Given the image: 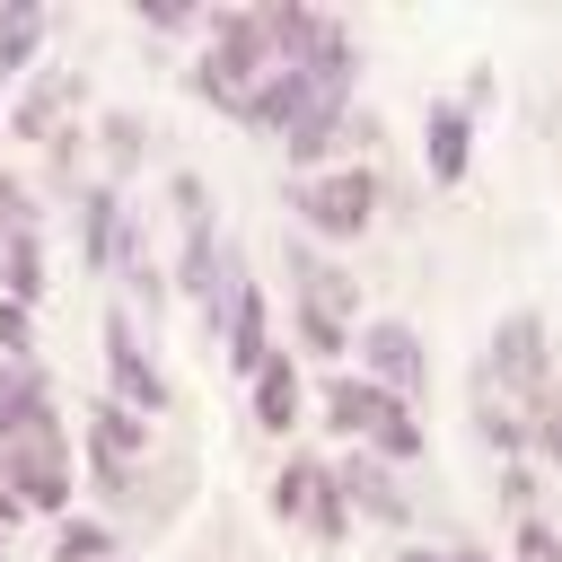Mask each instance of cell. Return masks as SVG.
I'll return each instance as SVG.
<instances>
[{"label":"cell","instance_id":"6da1fadb","mask_svg":"<svg viewBox=\"0 0 562 562\" xmlns=\"http://www.w3.org/2000/svg\"><path fill=\"white\" fill-rule=\"evenodd\" d=\"M272 70H281V53H272L263 18H255V9H220V18H211L202 61L184 70V88H193L202 105H220V114H237V123H246V105L263 97V79H272Z\"/></svg>","mask_w":562,"mask_h":562},{"label":"cell","instance_id":"7a4b0ae2","mask_svg":"<svg viewBox=\"0 0 562 562\" xmlns=\"http://www.w3.org/2000/svg\"><path fill=\"white\" fill-rule=\"evenodd\" d=\"M0 492L44 509V518H70V430H61V413H35L0 448Z\"/></svg>","mask_w":562,"mask_h":562},{"label":"cell","instance_id":"3957f363","mask_svg":"<svg viewBox=\"0 0 562 562\" xmlns=\"http://www.w3.org/2000/svg\"><path fill=\"white\" fill-rule=\"evenodd\" d=\"M290 211L316 228V237H334V246H351L369 220H378V176L369 167H325V176H299V193H290Z\"/></svg>","mask_w":562,"mask_h":562},{"label":"cell","instance_id":"277c9868","mask_svg":"<svg viewBox=\"0 0 562 562\" xmlns=\"http://www.w3.org/2000/svg\"><path fill=\"white\" fill-rule=\"evenodd\" d=\"M351 360H360V378L386 386L395 404H413V395L430 386V351H422V334H413L404 316H369V325L351 334Z\"/></svg>","mask_w":562,"mask_h":562},{"label":"cell","instance_id":"5b68a950","mask_svg":"<svg viewBox=\"0 0 562 562\" xmlns=\"http://www.w3.org/2000/svg\"><path fill=\"white\" fill-rule=\"evenodd\" d=\"M105 395H114V404H132L140 422H158V413H167V369L140 351V325H132L123 307L105 316Z\"/></svg>","mask_w":562,"mask_h":562},{"label":"cell","instance_id":"8992f818","mask_svg":"<svg viewBox=\"0 0 562 562\" xmlns=\"http://www.w3.org/2000/svg\"><path fill=\"white\" fill-rule=\"evenodd\" d=\"M474 386H518V395H544V316L536 307H518V316H501L492 325V342H483V378Z\"/></svg>","mask_w":562,"mask_h":562},{"label":"cell","instance_id":"52a82bcc","mask_svg":"<svg viewBox=\"0 0 562 562\" xmlns=\"http://www.w3.org/2000/svg\"><path fill=\"white\" fill-rule=\"evenodd\" d=\"M140 457H149V422L132 413V404H114V395H97L88 404V465H97V483H132L140 474Z\"/></svg>","mask_w":562,"mask_h":562},{"label":"cell","instance_id":"ba28073f","mask_svg":"<svg viewBox=\"0 0 562 562\" xmlns=\"http://www.w3.org/2000/svg\"><path fill=\"white\" fill-rule=\"evenodd\" d=\"M334 483H342V501H351L360 518H378V527H404V518H413V501H404L395 465H386V457H369V448H351V457L334 465Z\"/></svg>","mask_w":562,"mask_h":562},{"label":"cell","instance_id":"9c48e42d","mask_svg":"<svg viewBox=\"0 0 562 562\" xmlns=\"http://www.w3.org/2000/svg\"><path fill=\"white\" fill-rule=\"evenodd\" d=\"M79 97H88L79 70H35V79L18 88V105H9V132H18V140H61V114H70Z\"/></svg>","mask_w":562,"mask_h":562},{"label":"cell","instance_id":"30bf717a","mask_svg":"<svg viewBox=\"0 0 562 562\" xmlns=\"http://www.w3.org/2000/svg\"><path fill=\"white\" fill-rule=\"evenodd\" d=\"M422 167H430V184H457V176L474 167V114H465L457 97H439V105L422 114Z\"/></svg>","mask_w":562,"mask_h":562},{"label":"cell","instance_id":"8fae6325","mask_svg":"<svg viewBox=\"0 0 562 562\" xmlns=\"http://www.w3.org/2000/svg\"><path fill=\"white\" fill-rule=\"evenodd\" d=\"M386 422H395V395H386V386H369L360 369L325 386V430H342L351 448H369V439H378Z\"/></svg>","mask_w":562,"mask_h":562},{"label":"cell","instance_id":"7c38bea8","mask_svg":"<svg viewBox=\"0 0 562 562\" xmlns=\"http://www.w3.org/2000/svg\"><path fill=\"white\" fill-rule=\"evenodd\" d=\"M44 35H53L44 0H0V97H9L18 79H35V53H44Z\"/></svg>","mask_w":562,"mask_h":562},{"label":"cell","instance_id":"4fadbf2b","mask_svg":"<svg viewBox=\"0 0 562 562\" xmlns=\"http://www.w3.org/2000/svg\"><path fill=\"white\" fill-rule=\"evenodd\" d=\"M220 360H228V369H237L246 386H255V369L272 360V316H263V290H255V281H246V290H237V307H228V334H220Z\"/></svg>","mask_w":562,"mask_h":562},{"label":"cell","instance_id":"5bb4252c","mask_svg":"<svg viewBox=\"0 0 562 562\" xmlns=\"http://www.w3.org/2000/svg\"><path fill=\"white\" fill-rule=\"evenodd\" d=\"M123 193L114 184H88L79 193V255H88V272H114V246H123Z\"/></svg>","mask_w":562,"mask_h":562},{"label":"cell","instance_id":"9a60e30c","mask_svg":"<svg viewBox=\"0 0 562 562\" xmlns=\"http://www.w3.org/2000/svg\"><path fill=\"white\" fill-rule=\"evenodd\" d=\"M263 501H272V518H307V527H316V509L334 501V465H316V457H290V465L272 474V492H263Z\"/></svg>","mask_w":562,"mask_h":562},{"label":"cell","instance_id":"2e32d148","mask_svg":"<svg viewBox=\"0 0 562 562\" xmlns=\"http://www.w3.org/2000/svg\"><path fill=\"white\" fill-rule=\"evenodd\" d=\"M255 422L281 439V430H299V360L290 351H272L263 369H255Z\"/></svg>","mask_w":562,"mask_h":562},{"label":"cell","instance_id":"e0dca14e","mask_svg":"<svg viewBox=\"0 0 562 562\" xmlns=\"http://www.w3.org/2000/svg\"><path fill=\"white\" fill-rule=\"evenodd\" d=\"M35 413H53V395H44V378L26 369V360H0V448L35 422Z\"/></svg>","mask_w":562,"mask_h":562},{"label":"cell","instance_id":"ac0fdd59","mask_svg":"<svg viewBox=\"0 0 562 562\" xmlns=\"http://www.w3.org/2000/svg\"><path fill=\"white\" fill-rule=\"evenodd\" d=\"M299 307H325V316H342V325H351V316H360V281L307 255V263H299Z\"/></svg>","mask_w":562,"mask_h":562},{"label":"cell","instance_id":"d6986e66","mask_svg":"<svg viewBox=\"0 0 562 562\" xmlns=\"http://www.w3.org/2000/svg\"><path fill=\"white\" fill-rule=\"evenodd\" d=\"M53 281H44V237H9L0 246V299H18V307H35Z\"/></svg>","mask_w":562,"mask_h":562},{"label":"cell","instance_id":"ffe728a7","mask_svg":"<svg viewBox=\"0 0 562 562\" xmlns=\"http://www.w3.org/2000/svg\"><path fill=\"white\" fill-rule=\"evenodd\" d=\"M105 553H114L105 518H53V562H105Z\"/></svg>","mask_w":562,"mask_h":562},{"label":"cell","instance_id":"44dd1931","mask_svg":"<svg viewBox=\"0 0 562 562\" xmlns=\"http://www.w3.org/2000/svg\"><path fill=\"white\" fill-rule=\"evenodd\" d=\"M290 325H299V351H307V360H342V351H351V325L325 316V307H290Z\"/></svg>","mask_w":562,"mask_h":562},{"label":"cell","instance_id":"7402d4cb","mask_svg":"<svg viewBox=\"0 0 562 562\" xmlns=\"http://www.w3.org/2000/svg\"><path fill=\"white\" fill-rule=\"evenodd\" d=\"M474 430H483V448H492V457H518V439H527V422H518L492 386H474Z\"/></svg>","mask_w":562,"mask_h":562},{"label":"cell","instance_id":"603a6c76","mask_svg":"<svg viewBox=\"0 0 562 562\" xmlns=\"http://www.w3.org/2000/svg\"><path fill=\"white\" fill-rule=\"evenodd\" d=\"M422 448H430V439H422V422H413V404H395V422H386V430L369 439V457H386V465H413Z\"/></svg>","mask_w":562,"mask_h":562},{"label":"cell","instance_id":"cb8c5ba5","mask_svg":"<svg viewBox=\"0 0 562 562\" xmlns=\"http://www.w3.org/2000/svg\"><path fill=\"white\" fill-rule=\"evenodd\" d=\"M35 220H44L35 193H26L18 176H0V246H9V237H35Z\"/></svg>","mask_w":562,"mask_h":562},{"label":"cell","instance_id":"d4e9b609","mask_svg":"<svg viewBox=\"0 0 562 562\" xmlns=\"http://www.w3.org/2000/svg\"><path fill=\"white\" fill-rule=\"evenodd\" d=\"M132 18H140V26H158V35H184V26H211V18L193 9V0H132Z\"/></svg>","mask_w":562,"mask_h":562},{"label":"cell","instance_id":"484cf974","mask_svg":"<svg viewBox=\"0 0 562 562\" xmlns=\"http://www.w3.org/2000/svg\"><path fill=\"white\" fill-rule=\"evenodd\" d=\"M140 149H149V123H140V114H105V158H114V167H132Z\"/></svg>","mask_w":562,"mask_h":562},{"label":"cell","instance_id":"4316f807","mask_svg":"<svg viewBox=\"0 0 562 562\" xmlns=\"http://www.w3.org/2000/svg\"><path fill=\"white\" fill-rule=\"evenodd\" d=\"M26 351H35V307L0 299V360H26Z\"/></svg>","mask_w":562,"mask_h":562},{"label":"cell","instance_id":"83f0119b","mask_svg":"<svg viewBox=\"0 0 562 562\" xmlns=\"http://www.w3.org/2000/svg\"><path fill=\"white\" fill-rule=\"evenodd\" d=\"M509 562H562V536H553L544 518H518V544H509Z\"/></svg>","mask_w":562,"mask_h":562},{"label":"cell","instance_id":"f1b7e54d","mask_svg":"<svg viewBox=\"0 0 562 562\" xmlns=\"http://www.w3.org/2000/svg\"><path fill=\"white\" fill-rule=\"evenodd\" d=\"M536 448H544V465H562V395H544V413H536Z\"/></svg>","mask_w":562,"mask_h":562},{"label":"cell","instance_id":"f546056e","mask_svg":"<svg viewBox=\"0 0 562 562\" xmlns=\"http://www.w3.org/2000/svg\"><path fill=\"white\" fill-rule=\"evenodd\" d=\"M492 97H501V88H492V70H474V79H465V97H457V105H465V114H483V105H492Z\"/></svg>","mask_w":562,"mask_h":562},{"label":"cell","instance_id":"4dcf8cb0","mask_svg":"<svg viewBox=\"0 0 562 562\" xmlns=\"http://www.w3.org/2000/svg\"><path fill=\"white\" fill-rule=\"evenodd\" d=\"M395 562H492V553H465V544H448V553H430V544H413V553H395Z\"/></svg>","mask_w":562,"mask_h":562}]
</instances>
